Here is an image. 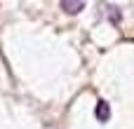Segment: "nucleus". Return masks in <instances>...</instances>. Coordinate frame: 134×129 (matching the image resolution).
Wrapping results in <instances>:
<instances>
[{
  "instance_id": "nucleus-2",
  "label": "nucleus",
  "mask_w": 134,
  "mask_h": 129,
  "mask_svg": "<svg viewBox=\"0 0 134 129\" xmlns=\"http://www.w3.org/2000/svg\"><path fill=\"white\" fill-rule=\"evenodd\" d=\"M59 7H61L64 12H68V14H78L80 9H85V2H80V0H78V2H71V0H61V2H59Z\"/></svg>"
},
{
  "instance_id": "nucleus-1",
  "label": "nucleus",
  "mask_w": 134,
  "mask_h": 129,
  "mask_svg": "<svg viewBox=\"0 0 134 129\" xmlns=\"http://www.w3.org/2000/svg\"><path fill=\"white\" fill-rule=\"evenodd\" d=\"M94 115H97V120L99 122H108L111 120V106H108V101H97V108H94Z\"/></svg>"
}]
</instances>
